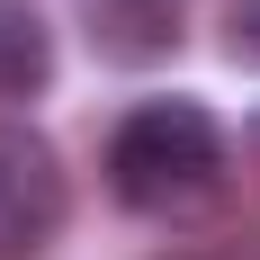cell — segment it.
<instances>
[{
  "label": "cell",
  "instance_id": "cell-1",
  "mask_svg": "<svg viewBox=\"0 0 260 260\" xmlns=\"http://www.w3.org/2000/svg\"><path fill=\"white\" fill-rule=\"evenodd\" d=\"M215 180H224V126L198 99H144L126 126L108 135V188L135 215L198 207Z\"/></svg>",
  "mask_w": 260,
  "mask_h": 260
},
{
  "label": "cell",
  "instance_id": "cell-2",
  "mask_svg": "<svg viewBox=\"0 0 260 260\" xmlns=\"http://www.w3.org/2000/svg\"><path fill=\"white\" fill-rule=\"evenodd\" d=\"M72 215L63 188V153L27 117H0V251H45Z\"/></svg>",
  "mask_w": 260,
  "mask_h": 260
},
{
  "label": "cell",
  "instance_id": "cell-3",
  "mask_svg": "<svg viewBox=\"0 0 260 260\" xmlns=\"http://www.w3.org/2000/svg\"><path fill=\"white\" fill-rule=\"evenodd\" d=\"M81 36L117 72H153L180 54V9L171 0H81Z\"/></svg>",
  "mask_w": 260,
  "mask_h": 260
},
{
  "label": "cell",
  "instance_id": "cell-4",
  "mask_svg": "<svg viewBox=\"0 0 260 260\" xmlns=\"http://www.w3.org/2000/svg\"><path fill=\"white\" fill-rule=\"evenodd\" d=\"M45 81H54V27L36 9H0V108L45 99Z\"/></svg>",
  "mask_w": 260,
  "mask_h": 260
},
{
  "label": "cell",
  "instance_id": "cell-5",
  "mask_svg": "<svg viewBox=\"0 0 260 260\" xmlns=\"http://www.w3.org/2000/svg\"><path fill=\"white\" fill-rule=\"evenodd\" d=\"M224 63L260 72V0H234V9H224Z\"/></svg>",
  "mask_w": 260,
  "mask_h": 260
},
{
  "label": "cell",
  "instance_id": "cell-6",
  "mask_svg": "<svg viewBox=\"0 0 260 260\" xmlns=\"http://www.w3.org/2000/svg\"><path fill=\"white\" fill-rule=\"evenodd\" d=\"M251 161H260V117H251Z\"/></svg>",
  "mask_w": 260,
  "mask_h": 260
}]
</instances>
